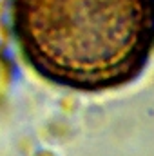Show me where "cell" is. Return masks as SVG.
Returning a JSON list of instances; mask_svg holds the SVG:
<instances>
[{
    "mask_svg": "<svg viewBox=\"0 0 154 156\" xmlns=\"http://www.w3.org/2000/svg\"><path fill=\"white\" fill-rule=\"evenodd\" d=\"M13 33L42 78L80 93L132 83L154 55V0H13Z\"/></svg>",
    "mask_w": 154,
    "mask_h": 156,
    "instance_id": "1",
    "label": "cell"
}]
</instances>
